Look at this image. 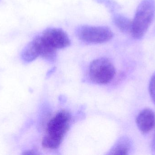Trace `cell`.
I'll return each instance as SVG.
<instances>
[{
  "mask_svg": "<svg viewBox=\"0 0 155 155\" xmlns=\"http://www.w3.org/2000/svg\"><path fill=\"white\" fill-rule=\"evenodd\" d=\"M39 56L38 46L34 39L26 45L21 53V59L25 63L31 62Z\"/></svg>",
  "mask_w": 155,
  "mask_h": 155,
  "instance_id": "8",
  "label": "cell"
},
{
  "mask_svg": "<svg viewBox=\"0 0 155 155\" xmlns=\"http://www.w3.org/2000/svg\"><path fill=\"white\" fill-rule=\"evenodd\" d=\"M152 151L155 153V133L153 138V141L152 143Z\"/></svg>",
  "mask_w": 155,
  "mask_h": 155,
  "instance_id": "12",
  "label": "cell"
},
{
  "mask_svg": "<svg viewBox=\"0 0 155 155\" xmlns=\"http://www.w3.org/2000/svg\"><path fill=\"white\" fill-rule=\"evenodd\" d=\"M71 116L67 111L62 110L56 114L48 123L46 134L43 138L42 145L44 148H58L70 127Z\"/></svg>",
  "mask_w": 155,
  "mask_h": 155,
  "instance_id": "1",
  "label": "cell"
},
{
  "mask_svg": "<svg viewBox=\"0 0 155 155\" xmlns=\"http://www.w3.org/2000/svg\"><path fill=\"white\" fill-rule=\"evenodd\" d=\"M23 154L25 155H33L36 154V153H35L34 151H31V150H29V151H25L23 153Z\"/></svg>",
  "mask_w": 155,
  "mask_h": 155,
  "instance_id": "13",
  "label": "cell"
},
{
  "mask_svg": "<svg viewBox=\"0 0 155 155\" xmlns=\"http://www.w3.org/2000/svg\"><path fill=\"white\" fill-rule=\"evenodd\" d=\"M155 15L154 0H143L138 5L132 22L131 32L136 39L142 38L145 34Z\"/></svg>",
  "mask_w": 155,
  "mask_h": 155,
  "instance_id": "2",
  "label": "cell"
},
{
  "mask_svg": "<svg viewBox=\"0 0 155 155\" xmlns=\"http://www.w3.org/2000/svg\"><path fill=\"white\" fill-rule=\"evenodd\" d=\"M42 39L54 49H63L71 45L69 36L66 32L59 28H48L41 35Z\"/></svg>",
  "mask_w": 155,
  "mask_h": 155,
  "instance_id": "5",
  "label": "cell"
},
{
  "mask_svg": "<svg viewBox=\"0 0 155 155\" xmlns=\"http://www.w3.org/2000/svg\"><path fill=\"white\" fill-rule=\"evenodd\" d=\"M113 22L115 25L121 32L124 33L131 32L132 22L123 15H115L113 17Z\"/></svg>",
  "mask_w": 155,
  "mask_h": 155,
  "instance_id": "9",
  "label": "cell"
},
{
  "mask_svg": "<svg viewBox=\"0 0 155 155\" xmlns=\"http://www.w3.org/2000/svg\"><path fill=\"white\" fill-rule=\"evenodd\" d=\"M79 40L88 44H101L110 41L114 36L111 29L106 26L83 25L76 30Z\"/></svg>",
  "mask_w": 155,
  "mask_h": 155,
  "instance_id": "3",
  "label": "cell"
},
{
  "mask_svg": "<svg viewBox=\"0 0 155 155\" xmlns=\"http://www.w3.org/2000/svg\"><path fill=\"white\" fill-rule=\"evenodd\" d=\"M149 91L151 99L155 104V72L152 75L149 83Z\"/></svg>",
  "mask_w": 155,
  "mask_h": 155,
  "instance_id": "11",
  "label": "cell"
},
{
  "mask_svg": "<svg viewBox=\"0 0 155 155\" xmlns=\"http://www.w3.org/2000/svg\"><path fill=\"white\" fill-rule=\"evenodd\" d=\"M136 123L138 129L142 133H149L155 125L154 113L151 109H144L137 115Z\"/></svg>",
  "mask_w": 155,
  "mask_h": 155,
  "instance_id": "6",
  "label": "cell"
},
{
  "mask_svg": "<svg viewBox=\"0 0 155 155\" xmlns=\"http://www.w3.org/2000/svg\"><path fill=\"white\" fill-rule=\"evenodd\" d=\"M34 39L37 44L40 56L47 61L50 62L54 61L56 59V49L46 43L41 35H37Z\"/></svg>",
  "mask_w": 155,
  "mask_h": 155,
  "instance_id": "7",
  "label": "cell"
},
{
  "mask_svg": "<svg viewBox=\"0 0 155 155\" xmlns=\"http://www.w3.org/2000/svg\"><path fill=\"white\" fill-rule=\"evenodd\" d=\"M115 68L107 58H100L91 62L89 66L90 79L94 83L106 84L110 83L115 75Z\"/></svg>",
  "mask_w": 155,
  "mask_h": 155,
  "instance_id": "4",
  "label": "cell"
},
{
  "mask_svg": "<svg viewBox=\"0 0 155 155\" xmlns=\"http://www.w3.org/2000/svg\"><path fill=\"white\" fill-rule=\"evenodd\" d=\"M131 147V142L128 138H121L112 150L111 154L127 155Z\"/></svg>",
  "mask_w": 155,
  "mask_h": 155,
  "instance_id": "10",
  "label": "cell"
}]
</instances>
